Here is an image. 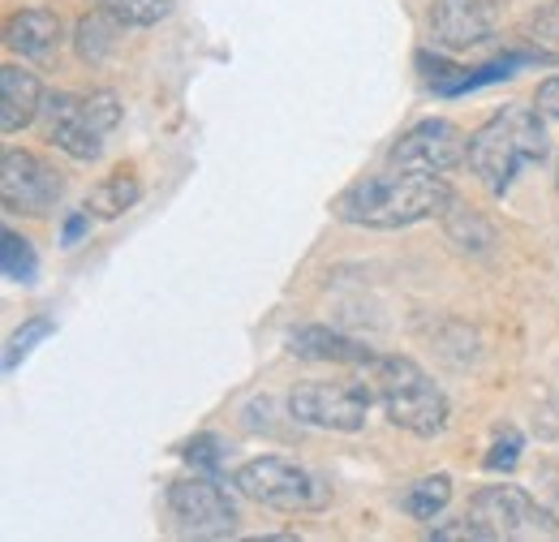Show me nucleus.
<instances>
[{"mask_svg":"<svg viewBox=\"0 0 559 542\" xmlns=\"http://www.w3.org/2000/svg\"><path fill=\"white\" fill-rule=\"evenodd\" d=\"M142 199V181L134 168H117V173H108L91 195H86V211L95 215V220H121L130 207H139Z\"/></svg>","mask_w":559,"mask_h":542,"instance_id":"15","label":"nucleus"},{"mask_svg":"<svg viewBox=\"0 0 559 542\" xmlns=\"http://www.w3.org/2000/svg\"><path fill=\"white\" fill-rule=\"evenodd\" d=\"M499 26L495 0H435L430 31L439 48H478Z\"/></svg>","mask_w":559,"mask_h":542,"instance_id":"11","label":"nucleus"},{"mask_svg":"<svg viewBox=\"0 0 559 542\" xmlns=\"http://www.w3.org/2000/svg\"><path fill=\"white\" fill-rule=\"evenodd\" d=\"M44 117H48V138L78 164L99 160L104 138L121 126V99L117 91H91V95H73V91H52L44 95Z\"/></svg>","mask_w":559,"mask_h":542,"instance_id":"4","label":"nucleus"},{"mask_svg":"<svg viewBox=\"0 0 559 542\" xmlns=\"http://www.w3.org/2000/svg\"><path fill=\"white\" fill-rule=\"evenodd\" d=\"M556 190H559V155H556Z\"/></svg>","mask_w":559,"mask_h":542,"instance_id":"28","label":"nucleus"},{"mask_svg":"<svg viewBox=\"0 0 559 542\" xmlns=\"http://www.w3.org/2000/svg\"><path fill=\"white\" fill-rule=\"evenodd\" d=\"M104 13H112L121 26H155L173 13V0H99Z\"/></svg>","mask_w":559,"mask_h":542,"instance_id":"20","label":"nucleus"},{"mask_svg":"<svg viewBox=\"0 0 559 542\" xmlns=\"http://www.w3.org/2000/svg\"><path fill=\"white\" fill-rule=\"evenodd\" d=\"M4 44L9 52L17 57H48L57 44H61V17L44 4H31V9H17L9 22H4Z\"/></svg>","mask_w":559,"mask_h":542,"instance_id":"14","label":"nucleus"},{"mask_svg":"<svg viewBox=\"0 0 559 542\" xmlns=\"http://www.w3.org/2000/svg\"><path fill=\"white\" fill-rule=\"evenodd\" d=\"M4 246H0V268H4V280L9 284H35V275H39V259H35V250H31V241L26 237H17L13 228H4V237H0Z\"/></svg>","mask_w":559,"mask_h":542,"instance_id":"19","label":"nucleus"},{"mask_svg":"<svg viewBox=\"0 0 559 542\" xmlns=\"http://www.w3.org/2000/svg\"><path fill=\"white\" fill-rule=\"evenodd\" d=\"M66 195L61 173L35 151H4L0 160V203L13 215H52Z\"/></svg>","mask_w":559,"mask_h":542,"instance_id":"9","label":"nucleus"},{"mask_svg":"<svg viewBox=\"0 0 559 542\" xmlns=\"http://www.w3.org/2000/svg\"><path fill=\"white\" fill-rule=\"evenodd\" d=\"M465 151H469V138L461 134L452 121L430 117V121H418L414 130H405L392 142L388 164L392 168H414V173H448L465 160Z\"/></svg>","mask_w":559,"mask_h":542,"instance_id":"10","label":"nucleus"},{"mask_svg":"<svg viewBox=\"0 0 559 542\" xmlns=\"http://www.w3.org/2000/svg\"><path fill=\"white\" fill-rule=\"evenodd\" d=\"M448 499H452V478L448 474H430L414 482L409 491H405V512L409 517H418V521H435L443 508H448Z\"/></svg>","mask_w":559,"mask_h":542,"instance_id":"17","label":"nucleus"},{"mask_svg":"<svg viewBox=\"0 0 559 542\" xmlns=\"http://www.w3.org/2000/svg\"><path fill=\"white\" fill-rule=\"evenodd\" d=\"M530 35H534V44L559 48V0L556 4H543V9L530 17Z\"/></svg>","mask_w":559,"mask_h":542,"instance_id":"25","label":"nucleus"},{"mask_svg":"<svg viewBox=\"0 0 559 542\" xmlns=\"http://www.w3.org/2000/svg\"><path fill=\"white\" fill-rule=\"evenodd\" d=\"M117 17L112 13H91V17H82L78 22V52H82V61H91V66H99L112 48H117Z\"/></svg>","mask_w":559,"mask_h":542,"instance_id":"16","label":"nucleus"},{"mask_svg":"<svg viewBox=\"0 0 559 542\" xmlns=\"http://www.w3.org/2000/svg\"><path fill=\"white\" fill-rule=\"evenodd\" d=\"M233 486L276 512H323L332 504V486L328 478H319L314 470L288 461V457H254L246 466L233 470Z\"/></svg>","mask_w":559,"mask_h":542,"instance_id":"5","label":"nucleus"},{"mask_svg":"<svg viewBox=\"0 0 559 542\" xmlns=\"http://www.w3.org/2000/svg\"><path fill=\"white\" fill-rule=\"evenodd\" d=\"M534 108H538L547 121H559V73H556V78H547V82L538 86V95H534Z\"/></svg>","mask_w":559,"mask_h":542,"instance_id":"26","label":"nucleus"},{"mask_svg":"<svg viewBox=\"0 0 559 542\" xmlns=\"http://www.w3.org/2000/svg\"><path fill=\"white\" fill-rule=\"evenodd\" d=\"M543 121H547V117H543L538 108L508 104V108H499L495 117H487V121L469 134L465 164H469V173L487 186V195L503 199V195L512 190V181L521 177V168L543 164V160L551 155Z\"/></svg>","mask_w":559,"mask_h":542,"instance_id":"2","label":"nucleus"},{"mask_svg":"<svg viewBox=\"0 0 559 542\" xmlns=\"http://www.w3.org/2000/svg\"><path fill=\"white\" fill-rule=\"evenodd\" d=\"M288 353L293 357H306V362H332V366H374L379 353L366 349L361 340L345 337V332H332V328H319V323H306V328H293L288 332Z\"/></svg>","mask_w":559,"mask_h":542,"instance_id":"12","label":"nucleus"},{"mask_svg":"<svg viewBox=\"0 0 559 542\" xmlns=\"http://www.w3.org/2000/svg\"><path fill=\"white\" fill-rule=\"evenodd\" d=\"M465 517L483 530L487 542L547 539V534H556V521H551V512L538 504V495H530L525 486H508V482L483 486V491L469 499Z\"/></svg>","mask_w":559,"mask_h":542,"instance_id":"7","label":"nucleus"},{"mask_svg":"<svg viewBox=\"0 0 559 542\" xmlns=\"http://www.w3.org/2000/svg\"><path fill=\"white\" fill-rule=\"evenodd\" d=\"M534 495H538V504L551 512V521H556V530H559V466H538Z\"/></svg>","mask_w":559,"mask_h":542,"instance_id":"24","label":"nucleus"},{"mask_svg":"<svg viewBox=\"0 0 559 542\" xmlns=\"http://www.w3.org/2000/svg\"><path fill=\"white\" fill-rule=\"evenodd\" d=\"M452 186L443 173H414V168H392L379 177H361L349 190L336 195V220L353 228H409L421 220H435L452 207Z\"/></svg>","mask_w":559,"mask_h":542,"instance_id":"1","label":"nucleus"},{"mask_svg":"<svg viewBox=\"0 0 559 542\" xmlns=\"http://www.w3.org/2000/svg\"><path fill=\"white\" fill-rule=\"evenodd\" d=\"M374 405V388L370 384H357V379H310V384H297L288 392V417L301 422V426H314V431H336V435H357L370 417Z\"/></svg>","mask_w":559,"mask_h":542,"instance_id":"6","label":"nucleus"},{"mask_svg":"<svg viewBox=\"0 0 559 542\" xmlns=\"http://www.w3.org/2000/svg\"><path fill=\"white\" fill-rule=\"evenodd\" d=\"M224 452H228V444H224L219 435H194V439L181 448V457H186L199 474H215V478L228 470V457H224Z\"/></svg>","mask_w":559,"mask_h":542,"instance_id":"21","label":"nucleus"},{"mask_svg":"<svg viewBox=\"0 0 559 542\" xmlns=\"http://www.w3.org/2000/svg\"><path fill=\"white\" fill-rule=\"evenodd\" d=\"M521 448H525V439H521V431H503L495 444H490V452H487V470L490 474H508L516 461H521Z\"/></svg>","mask_w":559,"mask_h":542,"instance_id":"22","label":"nucleus"},{"mask_svg":"<svg viewBox=\"0 0 559 542\" xmlns=\"http://www.w3.org/2000/svg\"><path fill=\"white\" fill-rule=\"evenodd\" d=\"M168 512L177 530L190 539H228L237 534V521H241L233 495L215 482V474L177 478L168 486Z\"/></svg>","mask_w":559,"mask_h":542,"instance_id":"8","label":"nucleus"},{"mask_svg":"<svg viewBox=\"0 0 559 542\" xmlns=\"http://www.w3.org/2000/svg\"><path fill=\"white\" fill-rule=\"evenodd\" d=\"M48 332H52V323H48V319H31L17 337L9 340V349H4V370H17V362L31 353V344H35V340H44Z\"/></svg>","mask_w":559,"mask_h":542,"instance_id":"23","label":"nucleus"},{"mask_svg":"<svg viewBox=\"0 0 559 542\" xmlns=\"http://www.w3.org/2000/svg\"><path fill=\"white\" fill-rule=\"evenodd\" d=\"M443 220H448V233H452V241H461V250H487L490 241H495V233H490V224L474 211V207H461L452 199V207L443 211Z\"/></svg>","mask_w":559,"mask_h":542,"instance_id":"18","label":"nucleus"},{"mask_svg":"<svg viewBox=\"0 0 559 542\" xmlns=\"http://www.w3.org/2000/svg\"><path fill=\"white\" fill-rule=\"evenodd\" d=\"M370 384H374V397L396 431L418 435V439H435L448 431L452 405H448L443 388L414 357H383L379 353V362L370 366Z\"/></svg>","mask_w":559,"mask_h":542,"instance_id":"3","label":"nucleus"},{"mask_svg":"<svg viewBox=\"0 0 559 542\" xmlns=\"http://www.w3.org/2000/svg\"><path fill=\"white\" fill-rule=\"evenodd\" d=\"M44 113V86L31 69L4 66L0 69V130L22 134Z\"/></svg>","mask_w":559,"mask_h":542,"instance_id":"13","label":"nucleus"},{"mask_svg":"<svg viewBox=\"0 0 559 542\" xmlns=\"http://www.w3.org/2000/svg\"><path fill=\"white\" fill-rule=\"evenodd\" d=\"M86 228H91V211H73L66 228H61V246H78L86 237Z\"/></svg>","mask_w":559,"mask_h":542,"instance_id":"27","label":"nucleus"}]
</instances>
